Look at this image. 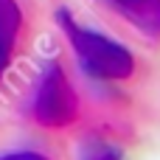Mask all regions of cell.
I'll list each match as a JSON object with an SVG mask.
<instances>
[{
  "instance_id": "7a4b0ae2",
  "label": "cell",
  "mask_w": 160,
  "mask_h": 160,
  "mask_svg": "<svg viewBox=\"0 0 160 160\" xmlns=\"http://www.w3.org/2000/svg\"><path fill=\"white\" fill-rule=\"evenodd\" d=\"M79 115V98L73 84L68 82L59 62H48L39 73L37 93H34V118L42 127L59 129L76 121Z\"/></svg>"
},
{
  "instance_id": "3957f363",
  "label": "cell",
  "mask_w": 160,
  "mask_h": 160,
  "mask_svg": "<svg viewBox=\"0 0 160 160\" xmlns=\"http://www.w3.org/2000/svg\"><path fill=\"white\" fill-rule=\"evenodd\" d=\"M118 17H124L138 34L160 42V0H101Z\"/></svg>"
},
{
  "instance_id": "277c9868",
  "label": "cell",
  "mask_w": 160,
  "mask_h": 160,
  "mask_svg": "<svg viewBox=\"0 0 160 160\" xmlns=\"http://www.w3.org/2000/svg\"><path fill=\"white\" fill-rule=\"evenodd\" d=\"M20 22H22V17H20L17 3L14 0H0V70L8 65L17 31H20Z\"/></svg>"
},
{
  "instance_id": "8992f818",
  "label": "cell",
  "mask_w": 160,
  "mask_h": 160,
  "mask_svg": "<svg viewBox=\"0 0 160 160\" xmlns=\"http://www.w3.org/2000/svg\"><path fill=\"white\" fill-rule=\"evenodd\" d=\"M90 160H118V155L115 152H104V155H96V158H90Z\"/></svg>"
},
{
  "instance_id": "6da1fadb",
  "label": "cell",
  "mask_w": 160,
  "mask_h": 160,
  "mask_svg": "<svg viewBox=\"0 0 160 160\" xmlns=\"http://www.w3.org/2000/svg\"><path fill=\"white\" fill-rule=\"evenodd\" d=\"M56 22L87 76L101 79V82H118V79H129L135 73V56L121 42H115L107 34H98L93 28H84L82 22H76V17L68 8L56 11Z\"/></svg>"
},
{
  "instance_id": "5b68a950",
  "label": "cell",
  "mask_w": 160,
  "mask_h": 160,
  "mask_svg": "<svg viewBox=\"0 0 160 160\" xmlns=\"http://www.w3.org/2000/svg\"><path fill=\"white\" fill-rule=\"evenodd\" d=\"M0 160H48V158L39 155V152H11V155H6Z\"/></svg>"
}]
</instances>
